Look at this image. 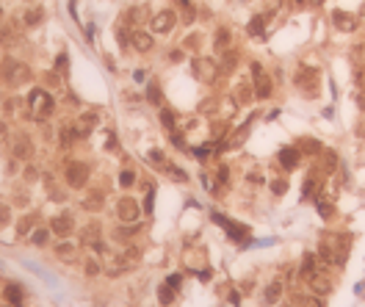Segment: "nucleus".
Masks as SVG:
<instances>
[{
	"instance_id": "obj_1",
	"label": "nucleus",
	"mask_w": 365,
	"mask_h": 307,
	"mask_svg": "<svg viewBox=\"0 0 365 307\" xmlns=\"http://www.w3.org/2000/svg\"><path fill=\"white\" fill-rule=\"evenodd\" d=\"M28 105H31V111H34L36 119H44L53 114V108H56V103H53V97H50L44 89H31L28 94Z\"/></svg>"
},
{
	"instance_id": "obj_2",
	"label": "nucleus",
	"mask_w": 365,
	"mask_h": 307,
	"mask_svg": "<svg viewBox=\"0 0 365 307\" xmlns=\"http://www.w3.org/2000/svg\"><path fill=\"white\" fill-rule=\"evenodd\" d=\"M252 89H255V94H257L260 100L271 97V91H274L271 75H268V72L263 70V64H257V61L252 64Z\"/></svg>"
},
{
	"instance_id": "obj_3",
	"label": "nucleus",
	"mask_w": 365,
	"mask_h": 307,
	"mask_svg": "<svg viewBox=\"0 0 365 307\" xmlns=\"http://www.w3.org/2000/svg\"><path fill=\"white\" fill-rule=\"evenodd\" d=\"M296 86H299L307 97H313V89L318 86V67H307V64H302V67L296 70Z\"/></svg>"
},
{
	"instance_id": "obj_4",
	"label": "nucleus",
	"mask_w": 365,
	"mask_h": 307,
	"mask_svg": "<svg viewBox=\"0 0 365 307\" xmlns=\"http://www.w3.org/2000/svg\"><path fill=\"white\" fill-rule=\"evenodd\" d=\"M139 199H133V196H122L119 202H116V216H119V222L125 224H139Z\"/></svg>"
},
{
	"instance_id": "obj_5",
	"label": "nucleus",
	"mask_w": 365,
	"mask_h": 307,
	"mask_svg": "<svg viewBox=\"0 0 365 307\" xmlns=\"http://www.w3.org/2000/svg\"><path fill=\"white\" fill-rule=\"evenodd\" d=\"M0 75L6 77V83H22V80H28L31 70L25 67V64H17V61H3V67H0Z\"/></svg>"
},
{
	"instance_id": "obj_6",
	"label": "nucleus",
	"mask_w": 365,
	"mask_h": 307,
	"mask_svg": "<svg viewBox=\"0 0 365 307\" xmlns=\"http://www.w3.org/2000/svg\"><path fill=\"white\" fill-rule=\"evenodd\" d=\"M213 222H216L219 227H224L227 235H230L235 244H241V246L246 244V238H249V230H246V227H241V224L230 222V219H224V216H219V213H213Z\"/></svg>"
},
{
	"instance_id": "obj_7",
	"label": "nucleus",
	"mask_w": 365,
	"mask_h": 307,
	"mask_svg": "<svg viewBox=\"0 0 365 307\" xmlns=\"http://www.w3.org/2000/svg\"><path fill=\"white\" fill-rule=\"evenodd\" d=\"M86 180H89V166L80 161H72L70 166H67V183H70L72 189H83Z\"/></svg>"
},
{
	"instance_id": "obj_8",
	"label": "nucleus",
	"mask_w": 365,
	"mask_h": 307,
	"mask_svg": "<svg viewBox=\"0 0 365 307\" xmlns=\"http://www.w3.org/2000/svg\"><path fill=\"white\" fill-rule=\"evenodd\" d=\"M177 25V14L175 11H158V14L152 17V22H149V28H152V34H169V31Z\"/></svg>"
},
{
	"instance_id": "obj_9",
	"label": "nucleus",
	"mask_w": 365,
	"mask_h": 307,
	"mask_svg": "<svg viewBox=\"0 0 365 307\" xmlns=\"http://www.w3.org/2000/svg\"><path fill=\"white\" fill-rule=\"evenodd\" d=\"M304 279H307L310 291L318 293V296H327V293L332 291V279H329V274H324L321 269H318V271H313L310 277H304Z\"/></svg>"
},
{
	"instance_id": "obj_10",
	"label": "nucleus",
	"mask_w": 365,
	"mask_h": 307,
	"mask_svg": "<svg viewBox=\"0 0 365 307\" xmlns=\"http://www.w3.org/2000/svg\"><path fill=\"white\" fill-rule=\"evenodd\" d=\"M194 75H197L199 80H205V83H213L216 75H219V70H216V64H213L211 58H197V61H194Z\"/></svg>"
},
{
	"instance_id": "obj_11",
	"label": "nucleus",
	"mask_w": 365,
	"mask_h": 307,
	"mask_svg": "<svg viewBox=\"0 0 365 307\" xmlns=\"http://www.w3.org/2000/svg\"><path fill=\"white\" fill-rule=\"evenodd\" d=\"M321 186H324V177L318 175L316 169H313V172H307V177H304L302 196H304V199H318V194H321Z\"/></svg>"
},
{
	"instance_id": "obj_12",
	"label": "nucleus",
	"mask_w": 365,
	"mask_h": 307,
	"mask_svg": "<svg viewBox=\"0 0 365 307\" xmlns=\"http://www.w3.org/2000/svg\"><path fill=\"white\" fill-rule=\"evenodd\" d=\"M277 161H280L282 169L293 172V169L299 166V161H302V153H299V147H282L280 155H277Z\"/></svg>"
},
{
	"instance_id": "obj_13",
	"label": "nucleus",
	"mask_w": 365,
	"mask_h": 307,
	"mask_svg": "<svg viewBox=\"0 0 365 307\" xmlns=\"http://www.w3.org/2000/svg\"><path fill=\"white\" fill-rule=\"evenodd\" d=\"M332 25L337 31H343V34H351V31H357V17L337 8V11H332Z\"/></svg>"
},
{
	"instance_id": "obj_14",
	"label": "nucleus",
	"mask_w": 365,
	"mask_h": 307,
	"mask_svg": "<svg viewBox=\"0 0 365 307\" xmlns=\"http://www.w3.org/2000/svg\"><path fill=\"white\" fill-rule=\"evenodd\" d=\"M97 122H100L97 114H94V111H86V114H80V116L75 119V125H72V127H75L77 136H89V133H94Z\"/></svg>"
},
{
	"instance_id": "obj_15",
	"label": "nucleus",
	"mask_w": 365,
	"mask_h": 307,
	"mask_svg": "<svg viewBox=\"0 0 365 307\" xmlns=\"http://www.w3.org/2000/svg\"><path fill=\"white\" fill-rule=\"evenodd\" d=\"M130 44H133V50H139V53H149V50H152V36L136 31V34L130 36Z\"/></svg>"
},
{
	"instance_id": "obj_16",
	"label": "nucleus",
	"mask_w": 365,
	"mask_h": 307,
	"mask_svg": "<svg viewBox=\"0 0 365 307\" xmlns=\"http://www.w3.org/2000/svg\"><path fill=\"white\" fill-rule=\"evenodd\" d=\"M50 230H53V232H56V235H70V232H72V219L70 216H56V219H53V222H50Z\"/></svg>"
},
{
	"instance_id": "obj_17",
	"label": "nucleus",
	"mask_w": 365,
	"mask_h": 307,
	"mask_svg": "<svg viewBox=\"0 0 365 307\" xmlns=\"http://www.w3.org/2000/svg\"><path fill=\"white\" fill-rule=\"evenodd\" d=\"M230 42H232L230 31H227V28H219V31H216V39H213V47H216L219 53H227V47H230Z\"/></svg>"
},
{
	"instance_id": "obj_18",
	"label": "nucleus",
	"mask_w": 365,
	"mask_h": 307,
	"mask_svg": "<svg viewBox=\"0 0 365 307\" xmlns=\"http://www.w3.org/2000/svg\"><path fill=\"white\" fill-rule=\"evenodd\" d=\"M252 94H255V91H252V86H249V83L235 86V91H232V97H235V103H238V105H246L249 100H252Z\"/></svg>"
},
{
	"instance_id": "obj_19",
	"label": "nucleus",
	"mask_w": 365,
	"mask_h": 307,
	"mask_svg": "<svg viewBox=\"0 0 365 307\" xmlns=\"http://www.w3.org/2000/svg\"><path fill=\"white\" fill-rule=\"evenodd\" d=\"M296 147H299L302 155H318L321 153V141H316V139H302Z\"/></svg>"
},
{
	"instance_id": "obj_20",
	"label": "nucleus",
	"mask_w": 365,
	"mask_h": 307,
	"mask_svg": "<svg viewBox=\"0 0 365 307\" xmlns=\"http://www.w3.org/2000/svg\"><path fill=\"white\" fill-rule=\"evenodd\" d=\"M177 8H180V17H182V25H191L194 22V6H191V0H175Z\"/></svg>"
},
{
	"instance_id": "obj_21",
	"label": "nucleus",
	"mask_w": 365,
	"mask_h": 307,
	"mask_svg": "<svg viewBox=\"0 0 365 307\" xmlns=\"http://www.w3.org/2000/svg\"><path fill=\"white\" fill-rule=\"evenodd\" d=\"M3 296H6V302L11 307H22V291H20V285H8L6 291H3Z\"/></svg>"
},
{
	"instance_id": "obj_22",
	"label": "nucleus",
	"mask_w": 365,
	"mask_h": 307,
	"mask_svg": "<svg viewBox=\"0 0 365 307\" xmlns=\"http://www.w3.org/2000/svg\"><path fill=\"white\" fill-rule=\"evenodd\" d=\"M313 271H318V258L313 255V252H307L304 260H302V274H304V277H310Z\"/></svg>"
},
{
	"instance_id": "obj_23",
	"label": "nucleus",
	"mask_w": 365,
	"mask_h": 307,
	"mask_svg": "<svg viewBox=\"0 0 365 307\" xmlns=\"http://www.w3.org/2000/svg\"><path fill=\"white\" fill-rule=\"evenodd\" d=\"M246 133H249V125H244V127H238V130H235V136H232V139H227L224 144H221V150H227V147H238L241 141L246 139Z\"/></svg>"
},
{
	"instance_id": "obj_24",
	"label": "nucleus",
	"mask_w": 365,
	"mask_h": 307,
	"mask_svg": "<svg viewBox=\"0 0 365 307\" xmlns=\"http://www.w3.org/2000/svg\"><path fill=\"white\" fill-rule=\"evenodd\" d=\"M42 17H44L42 8H28V11L22 14V20H25V25H39V22H42Z\"/></svg>"
},
{
	"instance_id": "obj_25",
	"label": "nucleus",
	"mask_w": 365,
	"mask_h": 307,
	"mask_svg": "<svg viewBox=\"0 0 365 307\" xmlns=\"http://www.w3.org/2000/svg\"><path fill=\"white\" fill-rule=\"evenodd\" d=\"M293 305L296 307H324L321 299H316V293L313 296H293Z\"/></svg>"
},
{
	"instance_id": "obj_26",
	"label": "nucleus",
	"mask_w": 365,
	"mask_h": 307,
	"mask_svg": "<svg viewBox=\"0 0 365 307\" xmlns=\"http://www.w3.org/2000/svg\"><path fill=\"white\" fill-rule=\"evenodd\" d=\"M263 28H266V17H252L249 20V36H263Z\"/></svg>"
},
{
	"instance_id": "obj_27",
	"label": "nucleus",
	"mask_w": 365,
	"mask_h": 307,
	"mask_svg": "<svg viewBox=\"0 0 365 307\" xmlns=\"http://www.w3.org/2000/svg\"><path fill=\"white\" fill-rule=\"evenodd\" d=\"M158 302H161V305H172V302H175V288H172V285H161V288H158Z\"/></svg>"
},
{
	"instance_id": "obj_28",
	"label": "nucleus",
	"mask_w": 365,
	"mask_h": 307,
	"mask_svg": "<svg viewBox=\"0 0 365 307\" xmlns=\"http://www.w3.org/2000/svg\"><path fill=\"white\" fill-rule=\"evenodd\" d=\"M321 155H324V169H327V172H335V169H337V153H332V150H321Z\"/></svg>"
},
{
	"instance_id": "obj_29",
	"label": "nucleus",
	"mask_w": 365,
	"mask_h": 307,
	"mask_svg": "<svg viewBox=\"0 0 365 307\" xmlns=\"http://www.w3.org/2000/svg\"><path fill=\"white\" fill-rule=\"evenodd\" d=\"M318 213H321L324 219H332V213H335V205L329 202V199H324V196H318Z\"/></svg>"
},
{
	"instance_id": "obj_30",
	"label": "nucleus",
	"mask_w": 365,
	"mask_h": 307,
	"mask_svg": "<svg viewBox=\"0 0 365 307\" xmlns=\"http://www.w3.org/2000/svg\"><path fill=\"white\" fill-rule=\"evenodd\" d=\"M31 153H34L31 141H25V139L17 141V147H14V155H17V158H31Z\"/></svg>"
},
{
	"instance_id": "obj_31",
	"label": "nucleus",
	"mask_w": 365,
	"mask_h": 307,
	"mask_svg": "<svg viewBox=\"0 0 365 307\" xmlns=\"http://www.w3.org/2000/svg\"><path fill=\"white\" fill-rule=\"evenodd\" d=\"M83 205H86L89 210H100V208H103V194H89Z\"/></svg>"
},
{
	"instance_id": "obj_32",
	"label": "nucleus",
	"mask_w": 365,
	"mask_h": 307,
	"mask_svg": "<svg viewBox=\"0 0 365 307\" xmlns=\"http://www.w3.org/2000/svg\"><path fill=\"white\" fill-rule=\"evenodd\" d=\"M147 100L152 105H161V89H158V83H149L147 86Z\"/></svg>"
},
{
	"instance_id": "obj_33",
	"label": "nucleus",
	"mask_w": 365,
	"mask_h": 307,
	"mask_svg": "<svg viewBox=\"0 0 365 307\" xmlns=\"http://www.w3.org/2000/svg\"><path fill=\"white\" fill-rule=\"evenodd\" d=\"M280 293H282V285L280 282H271V285L266 288V302H277L280 299Z\"/></svg>"
},
{
	"instance_id": "obj_34",
	"label": "nucleus",
	"mask_w": 365,
	"mask_h": 307,
	"mask_svg": "<svg viewBox=\"0 0 365 307\" xmlns=\"http://www.w3.org/2000/svg\"><path fill=\"white\" fill-rule=\"evenodd\" d=\"M161 122H163V127H166V130L175 133V114H172V111H166V108H163V111H161Z\"/></svg>"
},
{
	"instance_id": "obj_35",
	"label": "nucleus",
	"mask_w": 365,
	"mask_h": 307,
	"mask_svg": "<svg viewBox=\"0 0 365 307\" xmlns=\"http://www.w3.org/2000/svg\"><path fill=\"white\" fill-rule=\"evenodd\" d=\"M235 61H238V58H235V53H230V56H224V61H221V67H219V72H232V70H235Z\"/></svg>"
},
{
	"instance_id": "obj_36",
	"label": "nucleus",
	"mask_w": 365,
	"mask_h": 307,
	"mask_svg": "<svg viewBox=\"0 0 365 307\" xmlns=\"http://www.w3.org/2000/svg\"><path fill=\"white\" fill-rule=\"evenodd\" d=\"M47 238H50V230H36L31 241H34V246H44L47 244Z\"/></svg>"
},
{
	"instance_id": "obj_37",
	"label": "nucleus",
	"mask_w": 365,
	"mask_h": 307,
	"mask_svg": "<svg viewBox=\"0 0 365 307\" xmlns=\"http://www.w3.org/2000/svg\"><path fill=\"white\" fill-rule=\"evenodd\" d=\"M61 133H64V136H61V144H64V147H70L72 141L77 139V133H75V127H64Z\"/></svg>"
},
{
	"instance_id": "obj_38",
	"label": "nucleus",
	"mask_w": 365,
	"mask_h": 307,
	"mask_svg": "<svg viewBox=\"0 0 365 307\" xmlns=\"http://www.w3.org/2000/svg\"><path fill=\"white\" fill-rule=\"evenodd\" d=\"M211 147H194V158H197V161H208V158H211Z\"/></svg>"
},
{
	"instance_id": "obj_39",
	"label": "nucleus",
	"mask_w": 365,
	"mask_h": 307,
	"mask_svg": "<svg viewBox=\"0 0 365 307\" xmlns=\"http://www.w3.org/2000/svg\"><path fill=\"white\" fill-rule=\"evenodd\" d=\"M271 191L277 196H282L285 191H288V180H271Z\"/></svg>"
},
{
	"instance_id": "obj_40",
	"label": "nucleus",
	"mask_w": 365,
	"mask_h": 307,
	"mask_svg": "<svg viewBox=\"0 0 365 307\" xmlns=\"http://www.w3.org/2000/svg\"><path fill=\"white\" fill-rule=\"evenodd\" d=\"M149 161H152L155 166H163V169H166V158H163L161 150H152V153H149Z\"/></svg>"
},
{
	"instance_id": "obj_41",
	"label": "nucleus",
	"mask_w": 365,
	"mask_h": 307,
	"mask_svg": "<svg viewBox=\"0 0 365 307\" xmlns=\"http://www.w3.org/2000/svg\"><path fill=\"white\" fill-rule=\"evenodd\" d=\"M133 183H136V175H133V172H122V175H119V186H125V189H130Z\"/></svg>"
},
{
	"instance_id": "obj_42",
	"label": "nucleus",
	"mask_w": 365,
	"mask_h": 307,
	"mask_svg": "<svg viewBox=\"0 0 365 307\" xmlns=\"http://www.w3.org/2000/svg\"><path fill=\"white\" fill-rule=\"evenodd\" d=\"M31 227H34V219L25 216V219H20V227H17V232H20V235H25V232H28Z\"/></svg>"
},
{
	"instance_id": "obj_43",
	"label": "nucleus",
	"mask_w": 365,
	"mask_h": 307,
	"mask_svg": "<svg viewBox=\"0 0 365 307\" xmlns=\"http://www.w3.org/2000/svg\"><path fill=\"white\" fill-rule=\"evenodd\" d=\"M6 222H11V210H8L6 202H0V224H6Z\"/></svg>"
},
{
	"instance_id": "obj_44",
	"label": "nucleus",
	"mask_w": 365,
	"mask_h": 307,
	"mask_svg": "<svg viewBox=\"0 0 365 307\" xmlns=\"http://www.w3.org/2000/svg\"><path fill=\"white\" fill-rule=\"evenodd\" d=\"M354 80H357V86H360V89H365V67L354 70Z\"/></svg>"
},
{
	"instance_id": "obj_45",
	"label": "nucleus",
	"mask_w": 365,
	"mask_h": 307,
	"mask_svg": "<svg viewBox=\"0 0 365 307\" xmlns=\"http://www.w3.org/2000/svg\"><path fill=\"white\" fill-rule=\"evenodd\" d=\"M86 274H89V277L100 274V263H97V260H89V263H86Z\"/></svg>"
},
{
	"instance_id": "obj_46",
	"label": "nucleus",
	"mask_w": 365,
	"mask_h": 307,
	"mask_svg": "<svg viewBox=\"0 0 365 307\" xmlns=\"http://www.w3.org/2000/svg\"><path fill=\"white\" fill-rule=\"evenodd\" d=\"M58 255H61V258H72V255H75V246H58Z\"/></svg>"
},
{
	"instance_id": "obj_47",
	"label": "nucleus",
	"mask_w": 365,
	"mask_h": 307,
	"mask_svg": "<svg viewBox=\"0 0 365 307\" xmlns=\"http://www.w3.org/2000/svg\"><path fill=\"white\" fill-rule=\"evenodd\" d=\"M56 70H58V72H67V56H64V53L56 58Z\"/></svg>"
},
{
	"instance_id": "obj_48",
	"label": "nucleus",
	"mask_w": 365,
	"mask_h": 307,
	"mask_svg": "<svg viewBox=\"0 0 365 307\" xmlns=\"http://www.w3.org/2000/svg\"><path fill=\"white\" fill-rule=\"evenodd\" d=\"M152 199H155V191L149 189V191H147V199H144V208H147V213L152 210Z\"/></svg>"
},
{
	"instance_id": "obj_49",
	"label": "nucleus",
	"mask_w": 365,
	"mask_h": 307,
	"mask_svg": "<svg viewBox=\"0 0 365 307\" xmlns=\"http://www.w3.org/2000/svg\"><path fill=\"white\" fill-rule=\"evenodd\" d=\"M227 180H230V169L221 166V169H219V183H227Z\"/></svg>"
},
{
	"instance_id": "obj_50",
	"label": "nucleus",
	"mask_w": 365,
	"mask_h": 307,
	"mask_svg": "<svg viewBox=\"0 0 365 307\" xmlns=\"http://www.w3.org/2000/svg\"><path fill=\"white\" fill-rule=\"evenodd\" d=\"M169 285H172V288L182 285V277H180V274H172V277H169Z\"/></svg>"
},
{
	"instance_id": "obj_51",
	"label": "nucleus",
	"mask_w": 365,
	"mask_h": 307,
	"mask_svg": "<svg viewBox=\"0 0 365 307\" xmlns=\"http://www.w3.org/2000/svg\"><path fill=\"white\" fill-rule=\"evenodd\" d=\"M266 6L271 8V11H277V8L282 6V0H266Z\"/></svg>"
},
{
	"instance_id": "obj_52",
	"label": "nucleus",
	"mask_w": 365,
	"mask_h": 307,
	"mask_svg": "<svg viewBox=\"0 0 365 307\" xmlns=\"http://www.w3.org/2000/svg\"><path fill=\"white\" fill-rule=\"evenodd\" d=\"M357 105H360V111H365V91H360V94H357Z\"/></svg>"
},
{
	"instance_id": "obj_53",
	"label": "nucleus",
	"mask_w": 365,
	"mask_h": 307,
	"mask_svg": "<svg viewBox=\"0 0 365 307\" xmlns=\"http://www.w3.org/2000/svg\"><path fill=\"white\" fill-rule=\"evenodd\" d=\"M6 133H8V127H6V122H0V141L6 139Z\"/></svg>"
},
{
	"instance_id": "obj_54",
	"label": "nucleus",
	"mask_w": 365,
	"mask_h": 307,
	"mask_svg": "<svg viewBox=\"0 0 365 307\" xmlns=\"http://www.w3.org/2000/svg\"><path fill=\"white\" fill-rule=\"evenodd\" d=\"M357 56H360V58H363V61H365V44H360V47H357Z\"/></svg>"
},
{
	"instance_id": "obj_55",
	"label": "nucleus",
	"mask_w": 365,
	"mask_h": 307,
	"mask_svg": "<svg viewBox=\"0 0 365 307\" xmlns=\"http://www.w3.org/2000/svg\"><path fill=\"white\" fill-rule=\"evenodd\" d=\"M296 3H299V6H304V3H307V0H296Z\"/></svg>"
},
{
	"instance_id": "obj_56",
	"label": "nucleus",
	"mask_w": 365,
	"mask_h": 307,
	"mask_svg": "<svg viewBox=\"0 0 365 307\" xmlns=\"http://www.w3.org/2000/svg\"><path fill=\"white\" fill-rule=\"evenodd\" d=\"M0 17H3V8H0Z\"/></svg>"
},
{
	"instance_id": "obj_57",
	"label": "nucleus",
	"mask_w": 365,
	"mask_h": 307,
	"mask_svg": "<svg viewBox=\"0 0 365 307\" xmlns=\"http://www.w3.org/2000/svg\"><path fill=\"white\" fill-rule=\"evenodd\" d=\"M316 3H324V0H316Z\"/></svg>"
},
{
	"instance_id": "obj_58",
	"label": "nucleus",
	"mask_w": 365,
	"mask_h": 307,
	"mask_svg": "<svg viewBox=\"0 0 365 307\" xmlns=\"http://www.w3.org/2000/svg\"><path fill=\"white\" fill-rule=\"evenodd\" d=\"M280 307H288V305H280Z\"/></svg>"
}]
</instances>
